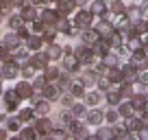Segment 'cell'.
I'll return each mask as SVG.
<instances>
[{
	"label": "cell",
	"mask_w": 148,
	"mask_h": 140,
	"mask_svg": "<svg viewBox=\"0 0 148 140\" xmlns=\"http://www.w3.org/2000/svg\"><path fill=\"white\" fill-rule=\"evenodd\" d=\"M33 127H35V131H37V134H42V136L52 134V129H55L52 121H50V118H46V116H39L35 123H33Z\"/></svg>",
	"instance_id": "1"
},
{
	"label": "cell",
	"mask_w": 148,
	"mask_h": 140,
	"mask_svg": "<svg viewBox=\"0 0 148 140\" xmlns=\"http://www.w3.org/2000/svg\"><path fill=\"white\" fill-rule=\"evenodd\" d=\"M74 55L79 57L81 64H92L94 61V51H92V46H87V44H81L79 48H74Z\"/></svg>",
	"instance_id": "2"
},
{
	"label": "cell",
	"mask_w": 148,
	"mask_h": 140,
	"mask_svg": "<svg viewBox=\"0 0 148 140\" xmlns=\"http://www.w3.org/2000/svg\"><path fill=\"white\" fill-rule=\"evenodd\" d=\"M94 28L98 31V35H100V37H111V33L116 31L109 18H102V20H98V22L94 24Z\"/></svg>",
	"instance_id": "3"
},
{
	"label": "cell",
	"mask_w": 148,
	"mask_h": 140,
	"mask_svg": "<svg viewBox=\"0 0 148 140\" xmlns=\"http://www.w3.org/2000/svg\"><path fill=\"white\" fill-rule=\"evenodd\" d=\"M20 15H22L24 22H31V24L39 18V15H37V7L33 5V2H31V5H22V7H20Z\"/></svg>",
	"instance_id": "4"
},
{
	"label": "cell",
	"mask_w": 148,
	"mask_h": 140,
	"mask_svg": "<svg viewBox=\"0 0 148 140\" xmlns=\"http://www.w3.org/2000/svg\"><path fill=\"white\" fill-rule=\"evenodd\" d=\"M92 51H94V55H98V57H105L107 53H111V42H109V37H100L96 44H92Z\"/></svg>",
	"instance_id": "5"
},
{
	"label": "cell",
	"mask_w": 148,
	"mask_h": 140,
	"mask_svg": "<svg viewBox=\"0 0 148 140\" xmlns=\"http://www.w3.org/2000/svg\"><path fill=\"white\" fill-rule=\"evenodd\" d=\"M20 101H22V98L18 96V92H15V90H9V92H5V110H7V112H15Z\"/></svg>",
	"instance_id": "6"
},
{
	"label": "cell",
	"mask_w": 148,
	"mask_h": 140,
	"mask_svg": "<svg viewBox=\"0 0 148 140\" xmlns=\"http://www.w3.org/2000/svg\"><path fill=\"white\" fill-rule=\"evenodd\" d=\"M92 18H94L92 11H79L76 18H74V24H76L79 28H89L92 26Z\"/></svg>",
	"instance_id": "7"
},
{
	"label": "cell",
	"mask_w": 148,
	"mask_h": 140,
	"mask_svg": "<svg viewBox=\"0 0 148 140\" xmlns=\"http://www.w3.org/2000/svg\"><path fill=\"white\" fill-rule=\"evenodd\" d=\"M15 92H18L20 98H31L33 94H35V88H33V83H28V81H20V83L15 85Z\"/></svg>",
	"instance_id": "8"
},
{
	"label": "cell",
	"mask_w": 148,
	"mask_h": 140,
	"mask_svg": "<svg viewBox=\"0 0 148 140\" xmlns=\"http://www.w3.org/2000/svg\"><path fill=\"white\" fill-rule=\"evenodd\" d=\"M98 40H100V35H98L96 28H83V35H81V42H83V44L92 46V44H96Z\"/></svg>",
	"instance_id": "9"
},
{
	"label": "cell",
	"mask_w": 148,
	"mask_h": 140,
	"mask_svg": "<svg viewBox=\"0 0 148 140\" xmlns=\"http://www.w3.org/2000/svg\"><path fill=\"white\" fill-rule=\"evenodd\" d=\"M59 18H61L59 11H52V9H44L42 11V22L46 24V26H55Z\"/></svg>",
	"instance_id": "10"
},
{
	"label": "cell",
	"mask_w": 148,
	"mask_h": 140,
	"mask_svg": "<svg viewBox=\"0 0 148 140\" xmlns=\"http://www.w3.org/2000/svg\"><path fill=\"white\" fill-rule=\"evenodd\" d=\"M74 7H76L74 0H57V11H59V15H70L74 11Z\"/></svg>",
	"instance_id": "11"
},
{
	"label": "cell",
	"mask_w": 148,
	"mask_h": 140,
	"mask_svg": "<svg viewBox=\"0 0 148 140\" xmlns=\"http://www.w3.org/2000/svg\"><path fill=\"white\" fill-rule=\"evenodd\" d=\"M48 61H50L48 53H35V55H33V59H31V64L35 66L37 70H44V68L48 66Z\"/></svg>",
	"instance_id": "12"
},
{
	"label": "cell",
	"mask_w": 148,
	"mask_h": 140,
	"mask_svg": "<svg viewBox=\"0 0 148 140\" xmlns=\"http://www.w3.org/2000/svg\"><path fill=\"white\" fill-rule=\"evenodd\" d=\"M63 66H65L68 72H72V70H76L81 66V61H79V57L74 55V53H65L63 55Z\"/></svg>",
	"instance_id": "13"
},
{
	"label": "cell",
	"mask_w": 148,
	"mask_h": 140,
	"mask_svg": "<svg viewBox=\"0 0 148 140\" xmlns=\"http://www.w3.org/2000/svg\"><path fill=\"white\" fill-rule=\"evenodd\" d=\"M131 103H133L135 112H144V110L148 107V94H137V96L131 98Z\"/></svg>",
	"instance_id": "14"
},
{
	"label": "cell",
	"mask_w": 148,
	"mask_h": 140,
	"mask_svg": "<svg viewBox=\"0 0 148 140\" xmlns=\"http://www.w3.org/2000/svg\"><path fill=\"white\" fill-rule=\"evenodd\" d=\"M20 42H22V37H20L18 33H7L5 40H2V44H5L7 48H11V51H15V48L20 46Z\"/></svg>",
	"instance_id": "15"
},
{
	"label": "cell",
	"mask_w": 148,
	"mask_h": 140,
	"mask_svg": "<svg viewBox=\"0 0 148 140\" xmlns=\"http://www.w3.org/2000/svg\"><path fill=\"white\" fill-rule=\"evenodd\" d=\"M107 77H109L111 83H122V81H124V72H122V68H116V66H111V68L107 70Z\"/></svg>",
	"instance_id": "16"
},
{
	"label": "cell",
	"mask_w": 148,
	"mask_h": 140,
	"mask_svg": "<svg viewBox=\"0 0 148 140\" xmlns=\"http://www.w3.org/2000/svg\"><path fill=\"white\" fill-rule=\"evenodd\" d=\"M122 72H124V81H133V79H137V66L133 64V61H129V64L122 68Z\"/></svg>",
	"instance_id": "17"
},
{
	"label": "cell",
	"mask_w": 148,
	"mask_h": 140,
	"mask_svg": "<svg viewBox=\"0 0 148 140\" xmlns=\"http://www.w3.org/2000/svg\"><path fill=\"white\" fill-rule=\"evenodd\" d=\"M57 31L59 33H63V35H70V33H72V24H70V20L65 18V15H61L59 20H57Z\"/></svg>",
	"instance_id": "18"
},
{
	"label": "cell",
	"mask_w": 148,
	"mask_h": 140,
	"mask_svg": "<svg viewBox=\"0 0 148 140\" xmlns=\"http://www.w3.org/2000/svg\"><path fill=\"white\" fill-rule=\"evenodd\" d=\"M59 92H61L59 85H50V83H46V88L42 90V96H44V98H48V101H52V98L59 96Z\"/></svg>",
	"instance_id": "19"
},
{
	"label": "cell",
	"mask_w": 148,
	"mask_h": 140,
	"mask_svg": "<svg viewBox=\"0 0 148 140\" xmlns=\"http://www.w3.org/2000/svg\"><path fill=\"white\" fill-rule=\"evenodd\" d=\"M35 116H46L48 110H50V105H48V98H39V101L35 103Z\"/></svg>",
	"instance_id": "20"
},
{
	"label": "cell",
	"mask_w": 148,
	"mask_h": 140,
	"mask_svg": "<svg viewBox=\"0 0 148 140\" xmlns=\"http://www.w3.org/2000/svg\"><path fill=\"white\" fill-rule=\"evenodd\" d=\"M70 94H72L74 98H83L85 96V83H83V81L72 83V85H70Z\"/></svg>",
	"instance_id": "21"
},
{
	"label": "cell",
	"mask_w": 148,
	"mask_h": 140,
	"mask_svg": "<svg viewBox=\"0 0 148 140\" xmlns=\"http://www.w3.org/2000/svg\"><path fill=\"white\" fill-rule=\"evenodd\" d=\"M89 11H92L94 15H105V13H107V5H105V0H94L92 7H89Z\"/></svg>",
	"instance_id": "22"
},
{
	"label": "cell",
	"mask_w": 148,
	"mask_h": 140,
	"mask_svg": "<svg viewBox=\"0 0 148 140\" xmlns=\"http://www.w3.org/2000/svg\"><path fill=\"white\" fill-rule=\"evenodd\" d=\"M124 127H126V129H131V131H139L144 127V121H142V118L129 116V118H126V123H124Z\"/></svg>",
	"instance_id": "23"
},
{
	"label": "cell",
	"mask_w": 148,
	"mask_h": 140,
	"mask_svg": "<svg viewBox=\"0 0 148 140\" xmlns=\"http://www.w3.org/2000/svg\"><path fill=\"white\" fill-rule=\"evenodd\" d=\"M42 35H28L26 37V46L31 48V51H39V48H42Z\"/></svg>",
	"instance_id": "24"
},
{
	"label": "cell",
	"mask_w": 148,
	"mask_h": 140,
	"mask_svg": "<svg viewBox=\"0 0 148 140\" xmlns=\"http://www.w3.org/2000/svg\"><path fill=\"white\" fill-rule=\"evenodd\" d=\"M44 77H46V81L50 83V81H57L61 77V72H59V68H52V66H46L44 68Z\"/></svg>",
	"instance_id": "25"
},
{
	"label": "cell",
	"mask_w": 148,
	"mask_h": 140,
	"mask_svg": "<svg viewBox=\"0 0 148 140\" xmlns=\"http://www.w3.org/2000/svg\"><path fill=\"white\" fill-rule=\"evenodd\" d=\"M48 57H50V59H61V57H63L65 55V53H63V48H61V46H57V44H52L50 42V46H48Z\"/></svg>",
	"instance_id": "26"
},
{
	"label": "cell",
	"mask_w": 148,
	"mask_h": 140,
	"mask_svg": "<svg viewBox=\"0 0 148 140\" xmlns=\"http://www.w3.org/2000/svg\"><path fill=\"white\" fill-rule=\"evenodd\" d=\"M102 118H105V114H102L100 110H92V112H87V123H92V125H100Z\"/></svg>",
	"instance_id": "27"
},
{
	"label": "cell",
	"mask_w": 148,
	"mask_h": 140,
	"mask_svg": "<svg viewBox=\"0 0 148 140\" xmlns=\"http://www.w3.org/2000/svg\"><path fill=\"white\" fill-rule=\"evenodd\" d=\"M124 15L131 20V22H137V20L142 18V7H129V9L124 11Z\"/></svg>",
	"instance_id": "28"
},
{
	"label": "cell",
	"mask_w": 148,
	"mask_h": 140,
	"mask_svg": "<svg viewBox=\"0 0 148 140\" xmlns=\"http://www.w3.org/2000/svg\"><path fill=\"white\" fill-rule=\"evenodd\" d=\"M113 136H116L113 127H100V129L96 131V138H100V140H109V138H113Z\"/></svg>",
	"instance_id": "29"
},
{
	"label": "cell",
	"mask_w": 148,
	"mask_h": 140,
	"mask_svg": "<svg viewBox=\"0 0 148 140\" xmlns=\"http://www.w3.org/2000/svg\"><path fill=\"white\" fill-rule=\"evenodd\" d=\"M118 112H120V116L122 118H129L131 116V114H133L135 112V110H133V103H122V105H120V107H118Z\"/></svg>",
	"instance_id": "30"
},
{
	"label": "cell",
	"mask_w": 148,
	"mask_h": 140,
	"mask_svg": "<svg viewBox=\"0 0 148 140\" xmlns=\"http://www.w3.org/2000/svg\"><path fill=\"white\" fill-rule=\"evenodd\" d=\"M120 98H122L120 90H109V92H107V101H109V105H118Z\"/></svg>",
	"instance_id": "31"
},
{
	"label": "cell",
	"mask_w": 148,
	"mask_h": 140,
	"mask_svg": "<svg viewBox=\"0 0 148 140\" xmlns=\"http://www.w3.org/2000/svg\"><path fill=\"white\" fill-rule=\"evenodd\" d=\"M85 103H87V105H98V103H100V94L98 92H85Z\"/></svg>",
	"instance_id": "32"
},
{
	"label": "cell",
	"mask_w": 148,
	"mask_h": 140,
	"mask_svg": "<svg viewBox=\"0 0 148 140\" xmlns=\"http://www.w3.org/2000/svg\"><path fill=\"white\" fill-rule=\"evenodd\" d=\"M55 35H57V26H46L44 33H42V37L46 42H55Z\"/></svg>",
	"instance_id": "33"
},
{
	"label": "cell",
	"mask_w": 148,
	"mask_h": 140,
	"mask_svg": "<svg viewBox=\"0 0 148 140\" xmlns=\"http://www.w3.org/2000/svg\"><path fill=\"white\" fill-rule=\"evenodd\" d=\"M24 24H26V22L22 20V15H11V18H9V26L13 28V31H18V28L24 26Z\"/></svg>",
	"instance_id": "34"
},
{
	"label": "cell",
	"mask_w": 148,
	"mask_h": 140,
	"mask_svg": "<svg viewBox=\"0 0 148 140\" xmlns=\"http://www.w3.org/2000/svg\"><path fill=\"white\" fill-rule=\"evenodd\" d=\"M20 136L22 138H26V140H33V138H37V131H35V127H24V129H20Z\"/></svg>",
	"instance_id": "35"
},
{
	"label": "cell",
	"mask_w": 148,
	"mask_h": 140,
	"mask_svg": "<svg viewBox=\"0 0 148 140\" xmlns=\"http://www.w3.org/2000/svg\"><path fill=\"white\" fill-rule=\"evenodd\" d=\"M120 94H122L124 98H133V85H131V81H124V83H122Z\"/></svg>",
	"instance_id": "36"
},
{
	"label": "cell",
	"mask_w": 148,
	"mask_h": 140,
	"mask_svg": "<svg viewBox=\"0 0 148 140\" xmlns=\"http://www.w3.org/2000/svg\"><path fill=\"white\" fill-rule=\"evenodd\" d=\"M20 70H22V75H24V79H31V77L33 75H35V66H33V64H22V68H20Z\"/></svg>",
	"instance_id": "37"
},
{
	"label": "cell",
	"mask_w": 148,
	"mask_h": 140,
	"mask_svg": "<svg viewBox=\"0 0 148 140\" xmlns=\"http://www.w3.org/2000/svg\"><path fill=\"white\" fill-rule=\"evenodd\" d=\"M124 5H122V0H113V2H111V13H116V15H122L124 13Z\"/></svg>",
	"instance_id": "38"
},
{
	"label": "cell",
	"mask_w": 148,
	"mask_h": 140,
	"mask_svg": "<svg viewBox=\"0 0 148 140\" xmlns=\"http://www.w3.org/2000/svg\"><path fill=\"white\" fill-rule=\"evenodd\" d=\"M57 85H59V88H61V90H68V88H70V85H72V79H70V77H68V75H61V77H59V79H57Z\"/></svg>",
	"instance_id": "39"
},
{
	"label": "cell",
	"mask_w": 148,
	"mask_h": 140,
	"mask_svg": "<svg viewBox=\"0 0 148 140\" xmlns=\"http://www.w3.org/2000/svg\"><path fill=\"white\" fill-rule=\"evenodd\" d=\"M20 123H22V121H20V116L18 118H11V121H7V129H9V131H20V129H22Z\"/></svg>",
	"instance_id": "40"
},
{
	"label": "cell",
	"mask_w": 148,
	"mask_h": 140,
	"mask_svg": "<svg viewBox=\"0 0 148 140\" xmlns=\"http://www.w3.org/2000/svg\"><path fill=\"white\" fill-rule=\"evenodd\" d=\"M72 114H74V118H79V116H85V114H87V110H85V105L74 103V105H72Z\"/></svg>",
	"instance_id": "41"
},
{
	"label": "cell",
	"mask_w": 148,
	"mask_h": 140,
	"mask_svg": "<svg viewBox=\"0 0 148 140\" xmlns=\"http://www.w3.org/2000/svg\"><path fill=\"white\" fill-rule=\"evenodd\" d=\"M46 83H48V81H46V77H37V79H35V83H33L35 92H42V90L46 88Z\"/></svg>",
	"instance_id": "42"
},
{
	"label": "cell",
	"mask_w": 148,
	"mask_h": 140,
	"mask_svg": "<svg viewBox=\"0 0 148 140\" xmlns=\"http://www.w3.org/2000/svg\"><path fill=\"white\" fill-rule=\"evenodd\" d=\"M20 121H31L33 116H35V110H20Z\"/></svg>",
	"instance_id": "43"
},
{
	"label": "cell",
	"mask_w": 148,
	"mask_h": 140,
	"mask_svg": "<svg viewBox=\"0 0 148 140\" xmlns=\"http://www.w3.org/2000/svg\"><path fill=\"white\" fill-rule=\"evenodd\" d=\"M83 83L85 85H94L96 83V72H85L83 75Z\"/></svg>",
	"instance_id": "44"
},
{
	"label": "cell",
	"mask_w": 148,
	"mask_h": 140,
	"mask_svg": "<svg viewBox=\"0 0 148 140\" xmlns=\"http://www.w3.org/2000/svg\"><path fill=\"white\" fill-rule=\"evenodd\" d=\"M107 121H109L111 123V125H113V123H116L118 121V118H120V112H118V110H109V112H107Z\"/></svg>",
	"instance_id": "45"
},
{
	"label": "cell",
	"mask_w": 148,
	"mask_h": 140,
	"mask_svg": "<svg viewBox=\"0 0 148 140\" xmlns=\"http://www.w3.org/2000/svg\"><path fill=\"white\" fill-rule=\"evenodd\" d=\"M0 59L2 61H9V59H13V57H11V48H0Z\"/></svg>",
	"instance_id": "46"
},
{
	"label": "cell",
	"mask_w": 148,
	"mask_h": 140,
	"mask_svg": "<svg viewBox=\"0 0 148 140\" xmlns=\"http://www.w3.org/2000/svg\"><path fill=\"white\" fill-rule=\"evenodd\" d=\"M44 28H46V24H44L42 20H35V22H33V31L35 33H44Z\"/></svg>",
	"instance_id": "47"
},
{
	"label": "cell",
	"mask_w": 148,
	"mask_h": 140,
	"mask_svg": "<svg viewBox=\"0 0 148 140\" xmlns=\"http://www.w3.org/2000/svg\"><path fill=\"white\" fill-rule=\"evenodd\" d=\"M102 61H105V64L111 68V66H116V55H109V53H107V55L102 57Z\"/></svg>",
	"instance_id": "48"
},
{
	"label": "cell",
	"mask_w": 148,
	"mask_h": 140,
	"mask_svg": "<svg viewBox=\"0 0 148 140\" xmlns=\"http://www.w3.org/2000/svg\"><path fill=\"white\" fill-rule=\"evenodd\" d=\"M109 85H111L109 77H105V79H98V88H100V90H109Z\"/></svg>",
	"instance_id": "49"
},
{
	"label": "cell",
	"mask_w": 148,
	"mask_h": 140,
	"mask_svg": "<svg viewBox=\"0 0 148 140\" xmlns=\"http://www.w3.org/2000/svg\"><path fill=\"white\" fill-rule=\"evenodd\" d=\"M18 35H20L22 40H26L28 35H31V33H28V28H26V26H20V28H18Z\"/></svg>",
	"instance_id": "50"
},
{
	"label": "cell",
	"mask_w": 148,
	"mask_h": 140,
	"mask_svg": "<svg viewBox=\"0 0 148 140\" xmlns=\"http://www.w3.org/2000/svg\"><path fill=\"white\" fill-rule=\"evenodd\" d=\"M52 136H55V138H63L65 131H63V129H52Z\"/></svg>",
	"instance_id": "51"
},
{
	"label": "cell",
	"mask_w": 148,
	"mask_h": 140,
	"mask_svg": "<svg viewBox=\"0 0 148 140\" xmlns=\"http://www.w3.org/2000/svg\"><path fill=\"white\" fill-rule=\"evenodd\" d=\"M142 121H144V127H148V112H146V110L142 112Z\"/></svg>",
	"instance_id": "52"
},
{
	"label": "cell",
	"mask_w": 148,
	"mask_h": 140,
	"mask_svg": "<svg viewBox=\"0 0 148 140\" xmlns=\"http://www.w3.org/2000/svg\"><path fill=\"white\" fill-rule=\"evenodd\" d=\"M46 2H48V0H33V5H35V7H39V5H46Z\"/></svg>",
	"instance_id": "53"
},
{
	"label": "cell",
	"mask_w": 148,
	"mask_h": 140,
	"mask_svg": "<svg viewBox=\"0 0 148 140\" xmlns=\"http://www.w3.org/2000/svg\"><path fill=\"white\" fill-rule=\"evenodd\" d=\"M74 2H76V5H87L89 0H74Z\"/></svg>",
	"instance_id": "54"
},
{
	"label": "cell",
	"mask_w": 148,
	"mask_h": 140,
	"mask_svg": "<svg viewBox=\"0 0 148 140\" xmlns=\"http://www.w3.org/2000/svg\"><path fill=\"white\" fill-rule=\"evenodd\" d=\"M2 138H7V129H2V131H0V140H2Z\"/></svg>",
	"instance_id": "55"
},
{
	"label": "cell",
	"mask_w": 148,
	"mask_h": 140,
	"mask_svg": "<svg viewBox=\"0 0 148 140\" xmlns=\"http://www.w3.org/2000/svg\"><path fill=\"white\" fill-rule=\"evenodd\" d=\"M2 66H5V64H2V59H0V70H2Z\"/></svg>",
	"instance_id": "56"
}]
</instances>
